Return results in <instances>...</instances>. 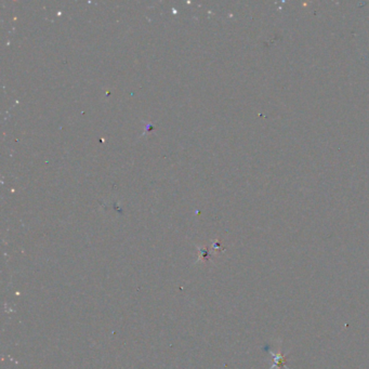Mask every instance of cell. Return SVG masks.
I'll list each match as a JSON object with an SVG mask.
<instances>
[{
  "instance_id": "6da1fadb",
  "label": "cell",
  "mask_w": 369,
  "mask_h": 369,
  "mask_svg": "<svg viewBox=\"0 0 369 369\" xmlns=\"http://www.w3.org/2000/svg\"><path fill=\"white\" fill-rule=\"evenodd\" d=\"M273 357H274V365H272V369H274V367H284L285 365H286V359H285V356L282 355V354H279V355H275V354H272Z\"/></svg>"
}]
</instances>
